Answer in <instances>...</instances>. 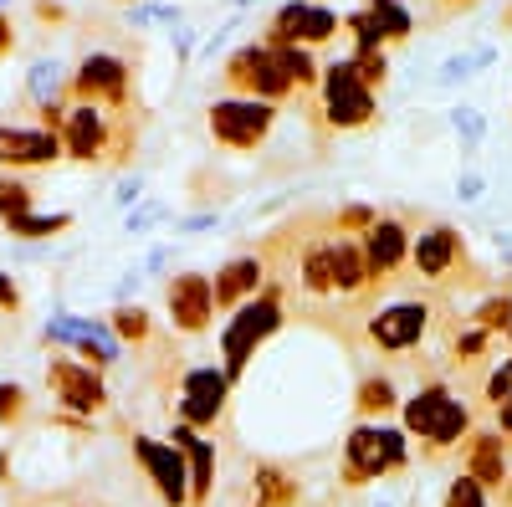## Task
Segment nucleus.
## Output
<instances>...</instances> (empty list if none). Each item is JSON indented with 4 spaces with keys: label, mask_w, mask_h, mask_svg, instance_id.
Masks as SVG:
<instances>
[{
    "label": "nucleus",
    "mask_w": 512,
    "mask_h": 507,
    "mask_svg": "<svg viewBox=\"0 0 512 507\" xmlns=\"http://www.w3.org/2000/svg\"><path fill=\"white\" fill-rule=\"evenodd\" d=\"M441 6H446V11H456V6H466V0H441Z\"/></svg>",
    "instance_id": "58836bf2"
},
{
    "label": "nucleus",
    "mask_w": 512,
    "mask_h": 507,
    "mask_svg": "<svg viewBox=\"0 0 512 507\" xmlns=\"http://www.w3.org/2000/svg\"><path fill=\"white\" fill-rule=\"evenodd\" d=\"M226 82L241 98H262V103H277V98L292 93V77H287V67H282L272 41H262V47H241L226 62Z\"/></svg>",
    "instance_id": "7ed1b4c3"
},
{
    "label": "nucleus",
    "mask_w": 512,
    "mask_h": 507,
    "mask_svg": "<svg viewBox=\"0 0 512 507\" xmlns=\"http://www.w3.org/2000/svg\"><path fill=\"white\" fill-rule=\"evenodd\" d=\"M210 318H216V287L200 272H185L169 282V323L180 333H205Z\"/></svg>",
    "instance_id": "9b49d317"
},
{
    "label": "nucleus",
    "mask_w": 512,
    "mask_h": 507,
    "mask_svg": "<svg viewBox=\"0 0 512 507\" xmlns=\"http://www.w3.org/2000/svg\"><path fill=\"white\" fill-rule=\"evenodd\" d=\"M472 431V410H466L446 385H425L405 400V436H420L425 451L441 456Z\"/></svg>",
    "instance_id": "f257e3e1"
},
{
    "label": "nucleus",
    "mask_w": 512,
    "mask_h": 507,
    "mask_svg": "<svg viewBox=\"0 0 512 507\" xmlns=\"http://www.w3.org/2000/svg\"><path fill=\"white\" fill-rule=\"evenodd\" d=\"M405 251H410V231L400 221H374L364 231V262H369V277L384 282L400 262H405Z\"/></svg>",
    "instance_id": "a211bd4d"
},
{
    "label": "nucleus",
    "mask_w": 512,
    "mask_h": 507,
    "mask_svg": "<svg viewBox=\"0 0 512 507\" xmlns=\"http://www.w3.org/2000/svg\"><path fill=\"white\" fill-rule=\"evenodd\" d=\"M169 446H175L185 456V472H190V502H205L210 497V482H216V446H210L195 426H175V436H169Z\"/></svg>",
    "instance_id": "dca6fc26"
},
{
    "label": "nucleus",
    "mask_w": 512,
    "mask_h": 507,
    "mask_svg": "<svg viewBox=\"0 0 512 507\" xmlns=\"http://www.w3.org/2000/svg\"><path fill=\"white\" fill-rule=\"evenodd\" d=\"M477 328L482 333H507L512 328V298H487L477 308Z\"/></svg>",
    "instance_id": "bb28decb"
},
{
    "label": "nucleus",
    "mask_w": 512,
    "mask_h": 507,
    "mask_svg": "<svg viewBox=\"0 0 512 507\" xmlns=\"http://www.w3.org/2000/svg\"><path fill=\"white\" fill-rule=\"evenodd\" d=\"M497 426H502V436H512V395L497 405Z\"/></svg>",
    "instance_id": "4c0bfd02"
},
{
    "label": "nucleus",
    "mask_w": 512,
    "mask_h": 507,
    "mask_svg": "<svg viewBox=\"0 0 512 507\" xmlns=\"http://www.w3.org/2000/svg\"><path fill=\"white\" fill-rule=\"evenodd\" d=\"M62 154V134L52 129H0V164L31 169V164H52Z\"/></svg>",
    "instance_id": "f3484780"
},
{
    "label": "nucleus",
    "mask_w": 512,
    "mask_h": 507,
    "mask_svg": "<svg viewBox=\"0 0 512 507\" xmlns=\"http://www.w3.org/2000/svg\"><path fill=\"white\" fill-rule=\"evenodd\" d=\"M226 395H231V379L226 369H190L185 374V395H180V420L185 426H216L221 410H226Z\"/></svg>",
    "instance_id": "1a4fd4ad"
},
{
    "label": "nucleus",
    "mask_w": 512,
    "mask_h": 507,
    "mask_svg": "<svg viewBox=\"0 0 512 507\" xmlns=\"http://www.w3.org/2000/svg\"><path fill=\"white\" fill-rule=\"evenodd\" d=\"M507 333H512V328H507Z\"/></svg>",
    "instance_id": "a19ab883"
},
{
    "label": "nucleus",
    "mask_w": 512,
    "mask_h": 507,
    "mask_svg": "<svg viewBox=\"0 0 512 507\" xmlns=\"http://www.w3.org/2000/svg\"><path fill=\"white\" fill-rule=\"evenodd\" d=\"M210 287H216V308H241L246 298H256V287H262V262H256V257H236V262L221 267V277Z\"/></svg>",
    "instance_id": "412c9836"
},
{
    "label": "nucleus",
    "mask_w": 512,
    "mask_h": 507,
    "mask_svg": "<svg viewBox=\"0 0 512 507\" xmlns=\"http://www.w3.org/2000/svg\"><path fill=\"white\" fill-rule=\"evenodd\" d=\"M26 415V390L21 385H0V426H11V420Z\"/></svg>",
    "instance_id": "2f4dec72"
},
{
    "label": "nucleus",
    "mask_w": 512,
    "mask_h": 507,
    "mask_svg": "<svg viewBox=\"0 0 512 507\" xmlns=\"http://www.w3.org/2000/svg\"><path fill=\"white\" fill-rule=\"evenodd\" d=\"M446 507H487V487L461 472V477L446 487Z\"/></svg>",
    "instance_id": "cd10ccee"
},
{
    "label": "nucleus",
    "mask_w": 512,
    "mask_h": 507,
    "mask_svg": "<svg viewBox=\"0 0 512 507\" xmlns=\"http://www.w3.org/2000/svg\"><path fill=\"white\" fill-rule=\"evenodd\" d=\"M47 385H52V395H57L67 410H82V415H93V410H103V405H108V390H103V379H98V369H93V364L52 359Z\"/></svg>",
    "instance_id": "9d476101"
},
{
    "label": "nucleus",
    "mask_w": 512,
    "mask_h": 507,
    "mask_svg": "<svg viewBox=\"0 0 512 507\" xmlns=\"http://www.w3.org/2000/svg\"><path fill=\"white\" fill-rule=\"evenodd\" d=\"M67 226H72V216H21V221H11V236H52Z\"/></svg>",
    "instance_id": "c756f323"
},
{
    "label": "nucleus",
    "mask_w": 512,
    "mask_h": 507,
    "mask_svg": "<svg viewBox=\"0 0 512 507\" xmlns=\"http://www.w3.org/2000/svg\"><path fill=\"white\" fill-rule=\"evenodd\" d=\"M507 446H502V431H477L466 436V477L482 482V487H507Z\"/></svg>",
    "instance_id": "6ab92c4d"
},
{
    "label": "nucleus",
    "mask_w": 512,
    "mask_h": 507,
    "mask_svg": "<svg viewBox=\"0 0 512 507\" xmlns=\"http://www.w3.org/2000/svg\"><path fill=\"white\" fill-rule=\"evenodd\" d=\"M134 456L139 467L149 472L154 492L169 502V507H185L190 502V472H185V456L169 446V441H149V436H134Z\"/></svg>",
    "instance_id": "0eeeda50"
},
{
    "label": "nucleus",
    "mask_w": 512,
    "mask_h": 507,
    "mask_svg": "<svg viewBox=\"0 0 512 507\" xmlns=\"http://www.w3.org/2000/svg\"><path fill=\"white\" fill-rule=\"evenodd\" d=\"M395 385H390V379H364V385H359V415H384V410H395Z\"/></svg>",
    "instance_id": "393cba45"
},
{
    "label": "nucleus",
    "mask_w": 512,
    "mask_h": 507,
    "mask_svg": "<svg viewBox=\"0 0 512 507\" xmlns=\"http://www.w3.org/2000/svg\"><path fill=\"white\" fill-rule=\"evenodd\" d=\"M21 303V292H16V282L11 277H0V308H16Z\"/></svg>",
    "instance_id": "e433bc0d"
},
{
    "label": "nucleus",
    "mask_w": 512,
    "mask_h": 507,
    "mask_svg": "<svg viewBox=\"0 0 512 507\" xmlns=\"http://www.w3.org/2000/svg\"><path fill=\"white\" fill-rule=\"evenodd\" d=\"M72 93H77L82 103H123V93H128V67H123L118 57L98 52V57H88V62L77 67Z\"/></svg>",
    "instance_id": "4468645a"
},
{
    "label": "nucleus",
    "mask_w": 512,
    "mask_h": 507,
    "mask_svg": "<svg viewBox=\"0 0 512 507\" xmlns=\"http://www.w3.org/2000/svg\"><path fill=\"white\" fill-rule=\"evenodd\" d=\"M487 338H492V333H482V328L461 333V338H456V354H461V364H472V354H482V349H487Z\"/></svg>",
    "instance_id": "72a5a7b5"
},
{
    "label": "nucleus",
    "mask_w": 512,
    "mask_h": 507,
    "mask_svg": "<svg viewBox=\"0 0 512 507\" xmlns=\"http://www.w3.org/2000/svg\"><path fill=\"white\" fill-rule=\"evenodd\" d=\"M277 323H282V303L272 298V292H262V298H251V303H241V308H236V318H231V323H226V333H221V349H226V379H236V374L246 369L251 349L262 344V338H272V333H277Z\"/></svg>",
    "instance_id": "20e7f679"
},
{
    "label": "nucleus",
    "mask_w": 512,
    "mask_h": 507,
    "mask_svg": "<svg viewBox=\"0 0 512 507\" xmlns=\"http://www.w3.org/2000/svg\"><path fill=\"white\" fill-rule=\"evenodd\" d=\"M410 262H415V272H420V277L441 282V277L461 262V236H456L451 226H431V231L410 236Z\"/></svg>",
    "instance_id": "2eb2a0df"
},
{
    "label": "nucleus",
    "mask_w": 512,
    "mask_h": 507,
    "mask_svg": "<svg viewBox=\"0 0 512 507\" xmlns=\"http://www.w3.org/2000/svg\"><path fill=\"white\" fill-rule=\"evenodd\" d=\"M425 328H431V308H425V303H390V308H379L369 318V338L379 349H390V354L420 344Z\"/></svg>",
    "instance_id": "f8f14e48"
},
{
    "label": "nucleus",
    "mask_w": 512,
    "mask_h": 507,
    "mask_svg": "<svg viewBox=\"0 0 512 507\" xmlns=\"http://www.w3.org/2000/svg\"><path fill=\"white\" fill-rule=\"evenodd\" d=\"M21 216H31V190L21 180H0V221L11 226Z\"/></svg>",
    "instance_id": "a878e982"
},
{
    "label": "nucleus",
    "mask_w": 512,
    "mask_h": 507,
    "mask_svg": "<svg viewBox=\"0 0 512 507\" xmlns=\"http://www.w3.org/2000/svg\"><path fill=\"white\" fill-rule=\"evenodd\" d=\"M251 502L256 507H292L297 502V482L282 467H256L251 477Z\"/></svg>",
    "instance_id": "4be33fe9"
},
{
    "label": "nucleus",
    "mask_w": 512,
    "mask_h": 507,
    "mask_svg": "<svg viewBox=\"0 0 512 507\" xmlns=\"http://www.w3.org/2000/svg\"><path fill=\"white\" fill-rule=\"evenodd\" d=\"M323 118L333 129H364L374 118V88L354 72V62L323 67Z\"/></svg>",
    "instance_id": "39448f33"
},
{
    "label": "nucleus",
    "mask_w": 512,
    "mask_h": 507,
    "mask_svg": "<svg viewBox=\"0 0 512 507\" xmlns=\"http://www.w3.org/2000/svg\"><path fill=\"white\" fill-rule=\"evenodd\" d=\"M62 149L72 159H103L108 154V113L98 103H77L62 118Z\"/></svg>",
    "instance_id": "ddd939ff"
},
{
    "label": "nucleus",
    "mask_w": 512,
    "mask_h": 507,
    "mask_svg": "<svg viewBox=\"0 0 512 507\" xmlns=\"http://www.w3.org/2000/svg\"><path fill=\"white\" fill-rule=\"evenodd\" d=\"M16 47V31H11V16H0V57H11Z\"/></svg>",
    "instance_id": "c9c22d12"
},
{
    "label": "nucleus",
    "mask_w": 512,
    "mask_h": 507,
    "mask_svg": "<svg viewBox=\"0 0 512 507\" xmlns=\"http://www.w3.org/2000/svg\"><path fill=\"white\" fill-rule=\"evenodd\" d=\"M349 62H354V72L369 82V88H374V82H384V52H354Z\"/></svg>",
    "instance_id": "473e14b6"
},
{
    "label": "nucleus",
    "mask_w": 512,
    "mask_h": 507,
    "mask_svg": "<svg viewBox=\"0 0 512 507\" xmlns=\"http://www.w3.org/2000/svg\"><path fill=\"white\" fill-rule=\"evenodd\" d=\"M277 57H282V67H287V77H292V88H313V82L323 77L308 47H277Z\"/></svg>",
    "instance_id": "b1692460"
},
{
    "label": "nucleus",
    "mask_w": 512,
    "mask_h": 507,
    "mask_svg": "<svg viewBox=\"0 0 512 507\" xmlns=\"http://www.w3.org/2000/svg\"><path fill=\"white\" fill-rule=\"evenodd\" d=\"M338 262H344V236H328L303 251V287L313 298H338Z\"/></svg>",
    "instance_id": "aec40b11"
},
{
    "label": "nucleus",
    "mask_w": 512,
    "mask_h": 507,
    "mask_svg": "<svg viewBox=\"0 0 512 507\" xmlns=\"http://www.w3.org/2000/svg\"><path fill=\"white\" fill-rule=\"evenodd\" d=\"M405 456H410V451H405V431L359 426V431L344 441V477H349V487L379 482L384 472H400Z\"/></svg>",
    "instance_id": "f03ea898"
},
{
    "label": "nucleus",
    "mask_w": 512,
    "mask_h": 507,
    "mask_svg": "<svg viewBox=\"0 0 512 507\" xmlns=\"http://www.w3.org/2000/svg\"><path fill=\"white\" fill-rule=\"evenodd\" d=\"M369 16H374L384 41H405L410 36V11L400 6V0H369Z\"/></svg>",
    "instance_id": "5701e85b"
},
{
    "label": "nucleus",
    "mask_w": 512,
    "mask_h": 507,
    "mask_svg": "<svg viewBox=\"0 0 512 507\" xmlns=\"http://www.w3.org/2000/svg\"><path fill=\"white\" fill-rule=\"evenodd\" d=\"M338 31V16L328 11V6H313V0H292V6H282L277 11V21H272V47H318V41H328Z\"/></svg>",
    "instance_id": "6e6552de"
},
{
    "label": "nucleus",
    "mask_w": 512,
    "mask_h": 507,
    "mask_svg": "<svg viewBox=\"0 0 512 507\" xmlns=\"http://www.w3.org/2000/svg\"><path fill=\"white\" fill-rule=\"evenodd\" d=\"M502 374H507V379H512V359H507V364H502Z\"/></svg>",
    "instance_id": "ea45409f"
},
{
    "label": "nucleus",
    "mask_w": 512,
    "mask_h": 507,
    "mask_svg": "<svg viewBox=\"0 0 512 507\" xmlns=\"http://www.w3.org/2000/svg\"><path fill=\"white\" fill-rule=\"evenodd\" d=\"M113 333L144 344V338H149V313H144V308H118V313H113Z\"/></svg>",
    "instance_id": "c85d7f7f"
},
{
    "label": "nucleus",
    "mask_w": 512,
    "mask_h": 507,
    "mask_svg": "<svg viewBox=\"0 0 512 507\" xmlns=\"http://www.w3.org/2000/svg\"><path fill=\"white\" fill-rule=\"evenodd\" d=\"M349 31H354V41H359V52H379V47H384V36H379V26H374L369 11L349 16Z\"/></svg>",
    "instance_id": "7c9ffc66"
},
{
    "label": "nucleus",
    "mask_w": 512,
    "mask_h": 507,
    "mask_svg": "<svg viewBox=\"0 0 512 507\" xmlns=\"http://www.w3.org/2000/svg\"><path fill=\"white\" fill-rule=\"evenodd\" d=\"M507 395H512V379H507L502 369H492V379H487V400H492V405H502Z\"/></svg>",
    "instance_id": "f704fd0d"
},
{
    "label": "nucleus",
    "mask_w": 512,
    "mask_h": 507,
    "mask_svg": "<svg viewBox=\"0 0 512 507\" xmlns=\"http://www.w3.org/2000/svg\"><path fill=\"white\" fill-rule=\"evenodd\" d=\"M277 123V108L262 98H221L210 103V134L231 149H256Z\"/></svg>",
    "instance_id": "423d86ee"
}]
</instances>
